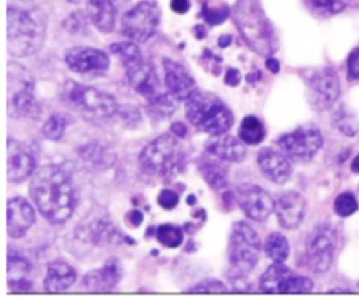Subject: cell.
I'll use <instances>...</instances> for the list:
<instances>
[{
	"mask_svg": "<svg viewBox=\"0 0 359 302\" xmlns=\"http://www.w3.org/2000/svg\"><path fill=\"white\" fill-rule=\"evenodd\" d=\"M29 195L43 218L60 225L74 212L76 194L69 173L57 164L35 170L29 183Z\"/></svg>",
	"mask_w": 359,
	"mask_h": 302,
	"instance_id": "1",
	"label": "cell"
},
{
	"mask_svg": "<svg viewBox=\"0 0 359 302\" xmlns=\"http://www.w3.org/2000/svg\"><path fill=\"white\" fill-rule=\"evenodd\" d=\"M231 15L240 35L251 51L265 58L276 52L278 38L259 0H237Z\"/></svg>",
	"mask_w": 359,
	"mask_h": 302,
	"instance_id": "2",
	"label": "cell"
},
{
	"mask_svg": "<svg viewBox=\"0 0 359 302\" xmlns=\"http://www.w3.org/2000/svg\"><path fill=\"white\" fill-rule=\"evenodd\" d=\"M45 34L46 24L39 13L8 6L7 49L11 56L25 58L36 53L43 45Z\"/></svg>",
	"mask_w": 359,
	"mask_h": 302,
	"instance_id": "3",
	"label": "cell"
},
{
	"mask_svg": "<svg viewBox=\"0 0 359 302\" xmlns=\"http://www.w3.org/2000/svg\"><path fill=\"white\" fill-rule=\"evenodd\" d=\"M185 115L196 129L210 135L226 133L234 124L231 110L209 91L196 90L185 100Z\"/></svg>",
	"mask_w": 359,
	"mask_h": 302,
	"instance_id": "4",
	"label": "cell"
},
{
	"mask_svg": "<svg viewBox=\"0 0 359 302\" xmlns=\"http://www.w3.org/2000/svg\"><path fill=\"white\" fill-rule=\"evenodd\" d=\"M174 133H163L150 140L139 155L140 167L158 177H174L184 169L185 152Z\"/></svg>",
	"mask_w": 359,
	"mask_h": 302,
	"instance_id": "5",
	"label": "cell"
},
{
	"mask_svg": "<svg viewBox=\"0 0 359 302\" xmlns=\"http://www.w3.org/2000/svg\"><path fill=\"white\" fill-rule=\"evenodd\" d=\"M62 100L66 105L88 118H109L119 110L115 97L109 93L73 80L65 83Z\"/></svg>",
	"mask_w": 359,
	"mask_h": 302,
	"instance_id": "6",
	"label": "cell"
},
{
	"mask_svg": "<svg viewBox=\"0 0 359 302\" xmlns=\"http://www.w3.org/2000/svg\"><path fill=\"white\" fill-rule=\"evenodd\" d=\"M259 254L261 240L255 229L244 221L233 223L227 243L231 277H244L248 274L258 263Z\"/></svg>",
	"mask_w": 359,
	"mask_h": 302,
	"instance_id": "7",
	"label": "cell"
},
{
	"mask_svg": "<svg viewBox=\"0 0 359 302\" xmlns=\"http://www.w3.org/2000/svg\"><path fill=\"white\" fill-rule=\"evenodd\" d=\"M7 80L8 115L17 118H38L41 108L34 96V79L31 73L24 66L15 62H10Z\"/></svg>",
	"mask_w": 359,
	"mask_h": 302,
	"instance_id": "8",
	"label": "cell"
},
{
	"mask_svg": "<svg viewBox=\"0 0 359 302\" xmlns=\"http://www.w3.org/2000/svg\"><path fill=\"white\" fill-rule=\"evenodd\" d=\"M161 20V8L154 0H142L128 10L121 21L122 34L133 42L150 39Z\"/></svg>",
	"mask_w": 359,
	"mask_h": 302,
	"instance_id": "9",
	"label": "cell"
},
{
	"mask_svg": "<svg viewBox=\"0 0 359 302\" xmlns=\"http://www.w3.org/2000/svg\"><path fill=\"white\" fill-rule=\"evenodd\" d=\"M280 152L293 162H309L323 146V135L316 125L306 124L282 135L278 140Z\"/></svg>",
	"mask_w": 359,
	"mask_h": 302,
	"instance_id": "10",
	"label": "cell"
},
{
	"mask_svg": "<svg viewBox=\"0 0 359 302\" xmlns=\"http://www.w3.org/2000/svg\"><path fill=\"white\" fill-rule=\"evenodd\" d=\"M313 289V281L294 274L283 261H273L259 278V291L264 294H306Z\"/></svg>",
	"mask_w": 359,
	"mask_h": 302,
	"instance_id": "11",
	"label": "cell"
},
{
	"mask_svg": "<svg viewBox=\"0 0 359 302\" xmlns=\"http://www.w3.org/2000/svg\"><path fill=\"white\" fill-rule=\"evenodd\" d=\"M337 237L330 225L316 226L306 242V264L314 273H324L330 268L335 250Z\"/></svg>",
	"mask_w": 359,
	"mask_h": 302,
	"instance_id": "12",
	"label": "cell"
},
{
	"mask_svg": "<svg viewBox=\"0 0 359 302\" xmlns=\"http://www.w3.org/2000/svg\"><path fill=\"white\" fill-rule=\"evenodd\" d=\"M309 90V103L316 110L330 108L339 96V80L330 67H321L310 72L306 77Z\"/></svg>",
	"mask_w": 359,
	"mask_h": 302,
	"instance_id": "13",
	"label": "cell"
},
{
	"mask_svg": "<svg viewBox=\"0 0 359 302\" xmlns=\"http://www.w3.org/2000/svg\"><path fill=\"white\" fill-rule=\"evenodd\" d=\"M236 201L241 211L255 222H264L275 211V201L271 194L257 184L238 185Z\"/></svg>",
	"mask_w": 359,
	"mask_h": 302,
	"instance_id": "14",
	"label": "cell"
},
{
	"mask_svg": "<svg viewBox=\"0 0 359 302\" xmlns=\"http://www.w3.org/2000/svg\"><path fill=\"white\" fill-rule=\"evenodd\" d=\"M36 155L34 149L22 142L7 139V180L22 183L35 173Z\"/></svg>",
	"mask_w": 359,
	"mask_h": 302,
	"instance_id": "15",
	"label": "cell"
},
{
	"mask_svg": "<svg viewBox=\"0 0 359 302\" xmlns=\"http://www.w3.org/2000/svg\"><path fill=\"white\" fill-rule=\"evenodd\" d=\"M65 62L70 70L79 74H104L109 67L108 55L91 46H74L66 51Z\"/></svg>",
	"mask_w": 359,
	"mask_h": 302,
	"instance_id": "16",
	"label": "cell"
},
{
	"mask_svg": "<svg viewBox=\"0 0 359 302\" xmlns=\"http://www.w3.org/2000/svg\"><path fill=\"white\" fill-rule=\"evenodd\" d=\"M163 69L165 87L168 93L174 96L178 101L188 100L198 90L194 77L180 62L172 60L170 58H164Z\"/></svg>",
	"mask_w": 359,
	"mask_h": 302,
	"instance_id": "17",
	"label": "cell"
},
{
	"mask_svg": "<svg viewBox=\"0 0 359 302\" xmlns=\"http://www.w3.org/2000/svg\"><path fill=\"white\" fill-rule=\"evenodd\" d=\"M123 275L122 264L118 258H108L101 268H95L83 277L81 285L91 292H109L121 281Z\"/></svg>",
	"mask_w": 359,
	"mask_h": 302,
	"instance_id": "18",
	"label": "cell"
},
{
	"mask_svg": "<svg viewBox=\"0 0 359 302\" xmlns=\"http://www.w3.org/2000/svg\"><path fill=\"white\" fill-rule=\"evenodd\" d=\"M275 215L283 229H296L306 214V199L297 191H286L275 201Z\"/></svg>",
	"mask_w": 359,
	"mask_h": 302,
	"instance_id": "19",
	"label": "cell"
},
{
	"mask_svg": "<svg viewBox=\"0 0 359 302\" xmlns=\"http://www.w3.org/2000/svg\"><path fill=\"white\" fill-rule=\"evenodd\" d=\"M257 164L265 178L275 184H285L292 176L290 159L271 147H262L257 155Z\"/></svg>",
	"mask_w": 359,
	"mask_h": 302,
	"instance_id": "20",
	"label": "cell"
},
{
	"mask_svg": "<svg viewBox=\"0 0 359 302\" xmlns=\"http://www.w3.org/2000/svg\"><path fill=\"white\" fill-rule=\"evenodd\" d=\"M35 222V211L22 197H14L7 202V233L13 239L22 237Z\"/></svg>",
	"mask_w": 359,
	"mask_h": 302,
	"instance_id": "21",
	"label": "cell"
},
{
	"mask_svg": "<svg viewBox=\"0 0 359 302\" xmlns=\"http://www.w3.org/2000/svg\"><path fill=\"white\" fill-rule=\"evenodd\" d=\"M130 87L147 101L160 94V81L156 70L144 59L125 69Z\"/></svg>",
	"mask_w": 359,
	"mask_h": 302,
	"instance_id": "22",
	"label": "cell"
},
{
	"mask_svg": "<svg viewBox=\"0 0 359 302\" xmlns=\"http://www.w3.org/2000/svg\"><path fill=\"white\" fill-rule=\"evenodd\" d=\"M205 150L227 163H241L247 155L244 142L227 133L212 135L205 145Z\"/></svg>",
	"mask_w": 359,
	"mask_h": 302,
	"instance_id": "23",
	"label": "cell"
},
{
	"mask_svg": "<svg viewBox=\"0 0 359 302\" xmlns=\"http://www.w3.org/2000/svg\"><path fill=\"white\" fill-rule=\"evenodd\" d=\"M29 273H31L29 261L14 249H10L8 257H7V282H8L10 291L13 292L31 291L32 282L29 280Z\"/></svg>",
	"mask_w": 359,
	"mask_h": 302,
	"instance_id": "24",
	"label": "cell"
},
{
	"mask_svg": "<svg viewBox=\"0 0 359 302\" xmlns=\"http://www.w3.org/2000/svg\"><path fill=\"white\" fill-rule=\"evenodd\" d=\"M198 170L205 181L213 190L226 188L229 184V166L227 162L210 155L205 150L196 160Z\"/></svg>",
	"mask_w": 359,
	"mask_h": 302,
	"instance_id": "25",
	"label": "cell"
},
{
	"mask_svg": "<svg viewBox=\"0 0 359 302\" xmlns=\"http://www.w3.org/2000/svg\"><path fill=\"white\" fill-rule=\"evenodd\" d=\"M76 270L70 264L62 260H55L46 267L43 289L46 292H63L67 291L76 282Z\"/></svg>",
	"mask_w": 359,
	"mask_h": 302,
	"instance_id": "26",
	"label": "cell"
},
{
	"mask_svg": "<svg viewBox=\"0 0 359 302\" xmlns=\"http://www.w3.org/2000/svg\"><path fill=\"white\" fill-rule=\"evenodd\" d=\"M87 15L100 32H111L115 28L116 8L112 0H87Z\"/></svg>",
	"mask_w": 359,
	"mask_h": 302,
	"instance_id": "27",
	"label": "cell"
},
{
	"mask_svg": "<svg viewBox=\"0 0 359 302\" xmlns=\"http://www.w3.org/2000/svg\"><path fill=\"white\" fill-rule=\"evenodd\" d=\"M238 138L250 146L261 143L265 138V126L255 115H245L238 126Z\"/></svg>",
	"mask_w": 359,
	"mask_h": 302,
	"instance_id": "28",
	"label": "cell"
},
{
	"mask_svg": "<svg viewBox=\"0 0 359 302\" xmlns=\"http://www.w3.org/2000/svg\"><path fill=\"white\" fill-rule=\"evenodd\" d=\"M264 251L272 261H285L289 257V242L280 232H272L265 239Z\"/></svg>",
	"mask_w": 359,
	"mask_h": 302,
	"instance_id": "29",
	"label": "cell"
},
{
	"mask_svg": "<svg viewBox=\"0 0 359 302\" xmlns=\"http://www.w3.org/2000/svg\"><path fill=\"white\" fill-rule=\"evenodd\" d=\"M111 52L121 60L123 67L133 66L135 63L143 60V55L133 41H123V42H115L109 45Z\"/></svg>",
	"mask_w": 359,
	"mask_h": 302,
	"instance_id": "30",
	"label": "cell"
},
{
	"mask_svg": "<svg viewBox=\"0 0 359 302\" xmlns=\"http://www.w3.org/2000/svg\"><path fill=\"white\" fill-rule=\"evenodd\" d=\"M175 101L178 100L170 93H160L147 101V111L154 119H164L175 111Z\"/></svg>",
	"mask_w": 359,
	"mask_h": 302,
	"instance_id": "31",
	"label": "cell"
},
{
	"mask_svg": "<svg viewBox=\"0 0 359 302\" xmlns=\"http://www.w3.org/2000/svg\"><path fill=\"white\" fill-rule=\"evenodd\" d=\"M202 17L203 20L210 24V25H219L223 21L227 20V17L230 15V8L226 3L217 1V0H206L202 4Z\"/></svg>",
	"mask_w": 359,
	"mask_h": 302,
	"instance_id": "32",
	"label": "cell"
},
{
	"mask_svg": "<svg viewBox=\"0 0 359 302\" xmlns=\"http://www.w3.org/2000/svg\"><path fill=\"white\" fill-rule=\"evenodd\" d=\"M156 239L163 246L174 249L182 243L184 233H182V229L178 226H174L170 223H163V225L157 226V229H156Z\"/></svg>",
	"mask_w": 359,
	"mask_h": 302,
	"instance_id": "33",
	"label": "cell"
},
{
	"mask_svg": "<svg viewBox=\"0 0 359 302\" xmlns=\"http://www.w3.org/2000/svg\"><path fill=\"white\" fill-rule=\"evenodd\" d=\"M355 0H304L306 6L321 15H331L342 11L346 6L352 4Z\"/></svg>",
	"mask_w": 359,
	"mask_h": 302,
	"instance_id": "34",
	"label": "cell"
},
{
	"mask_svg": "<svg viewBox=\"0 0 359 302\" xmlns=\"http://www.w3.org/2000/svg\"><path fill=\"white\" fill-rule=\"evenodd\" d=\"M67 118L66 115L63 114H53L50 115L43 126H42V135L48 139V140H60L63 133H65V129H66V125H67Z\"/></svg>",
	"mask_w": 359,
	"mask_h": 302,
	"instance_id": "35",
	"label": "cell"
},
{
	"mask_svg": "<svg viewBox=\"0 0 359 302\" xmlns=\"http://www.w3.org/2000/svg\"><path fill=\"white\" fill-rule=\"evenodd\" d=\"M356 209H358V201L351 192H342L334 201V211L342 218L352 215Z\"/></svg>",
	"mask_w": 359,
	"mask_h": 302,
	"instance_id": "36",
	"label": "cell"
},
{
	"mask_svg": "<svg viewBox=\"0 0 359 302\" xmlns=\"http://www.w3.org/2000/svg\"><path fill=\"white\" fill-rule=\"evenodd\" d=\"M188 292L191 294H224L227 292L226 285L215 278H208L203 280L202 282L194 285L192 288L188 289Z\"/></svg>",
	"mask_w": 359,
	"mask_h": 302,
	"instance_id": "37",
	"label": "cell"
},
{
	"mask_svg": "<svg viewBox=\"0 0 359 302\" xmlns=\"http://www.w3.org/2000/svg\"><path fill=\"white\" fill-rule=\"evenodd\" d=\"M157 202L163 209H174L180 202V195L171 188H163L157 197Z\"/></svg>",
	"mask_w": 359,
	"mask_h": 302,
	"instance_id": "38",
	"label": "cell"
},
{
	"mask_svg": "<svg viewBox=\"0 0 359 302\" xmlns=\"http://www.w3.org/2000/svg\"><path fill=\"white\" fill-rule=\"evenodd\" d=\"M348 77L351 80L359 79V48H355L348 58Z\"/></svg>",
	"mask_w": 359,
	"mask_h": 302,
	"instance_id": "39",
	"label": "cell"
},
{
	"mask_svg": "<svg viewBox=\"0 0 359 302\" xmlns=\"http://www.w3.org/2000/svg\"><path fill=\"white\" fill-rule=\"evenodd\" d=\"M84 27V18L80 11H74L69 15V18L65 21V28L70 32H80V29Z\"/></svg>",
	"mask_w": 359,
	"mask_h": 302,
	"instance_id": "40",
	"label": "cell"
},
{
	"mask_svg": "<svg viewBox=\"0 0 359 302\" xmlns=\"http://www.w3.org/2000/svg\"><path fill=\"white\" fill-rule=\"evenodd\" d=\"M240 80H241V74H240V72L237 69H233V67L227 69V72L224 74V83L227 86L234 87V86H237L240 83Z\"/></svg>",
	"mask_w": 359,
	"mask_h": 302,
	"instance_id": "41",
	"label": "cell"
},
{
	"mask_svg": "<svg viewBox=\"0 0 359 302\" xmlns=\"http://www.w3.org/2000/svg\"><path fill=\"white\" fill-rule=\"evenodd\" d=\"M191 3L189 0H171V8L177 14H184L189 10Z\"/></svg>",
	"mask_w": 359,
	"mask_h": 302,
	"instance_id": "42",
	"label": "cell"
},
{
	"mask_svg": "<svg viewBox=\"0 0 359 302\" xmlns=\"http://www.w3.org/2000/svg\"><path fill=\"white\" fill-rule=\"evenodd\" d=\"M171 132L177 136V138H180V139H184L185 136H187V126H185V124L184 122H181V121H175V122H172L171 124Z\"/></svg>",
	"mask_w": 359,
	"mask_h": 302,
	"instance_id": "43",
	"label": "cell"
},
{
	"mask_svg": "<svg viewBox=\"0 0 359 302\" xmlns=\"http://www.w3.org/2000/svg\"><path fill=\"white\" fill-rule=\"evenodd\" d=\"M128 222H129V225L130 226H135V228H137L142 222H143V214L140 212V211H137V209H132L129 214H128Z\"/></svg>",
	"mask_w": 359,
	"mask_h": 302,
	"instance_id": "44",
	"label": "cell"
},
{
	"mask_svg": "<svg viewBox=\"0 0 359 302\" xmlns=\"http://www.w3.org/2000/svg\"><path fill=\"white\" fill-rule=\"evenodd\" d=\"M265 66H266V67H268V69H269L272 73H278V72H279V69H280L279 60H278V59H275V58H272V56L266 58Z\"/></svg>",
	"mask_w": 359,
	"mask_h": 302,
	"instance_id": "45",
	"label": "cell"
},
{
	"mask_svg": "<svg viewBox=\"0 0 359 302\" xmlns=\"http://www.w3.org/2000/svg\"><path fill=\"white\" fill-rule=\"evenodd\" d=\"M194 34H195V37H196L198 39H203V38L206 37V29H205L203 25H195Z\"/></svg>",
	"mask_w": 359,
	"mask_h": 302,
	"instance_id": "46",
	"label": "cell"
},
{
	"mask_svg": "<svg viewBox=\"0 0 359 302\" xmlns=\"http://www.w3.org/2000/svg\"><path fill=\"white\" fill-rule=\"evenodd\" d=\"M220 48H227L231 44V35H222L217 41Z\"/></svg>",
	"mask_w": 359,
	"mask_h": 302,
	"instance_id": "47",
	"label": "cell"
},
{
	"mask_svg": "<svg viewBox=\"0 0 359 302\" xmlns=\"http://www.w3.org/2000/svg\"><path fill=\"white\" fill-rule=\"evenodd\" d=\"M351 169H352V171H355V173H358V174H359V155L353 159Z\"/></svg>",
	"mask_w": 359,
	"mask_h": 302,
	"instance_id": "48",
	"label": "cell"
},
{
	"mask_svg": "<svg viewBox=\"0 0 359 302\" xmlns=\"http://www.w3.org/2000/svg\"><path fill=\"white\" fill-rule=\"evenodd\" d=\"M195 201H196V199H195V195H188V198H187V202H188V204L194 205Z\"/></svg>",
	"mask_w": 359,
	"mask_h": 302,
	"instance_id": "49",
	"label": "cell"
},
{
	"mask_svg": "<svg viewBox=\"0 0 359 302\" xmlns=\"http://www.w3.org/2000/svg\"><path fill=\"white\" fill-rule=\"evenodd\" d=\"M67 1H70V3H80L81 0H67Z\"/></svg>",
	"mask_w": 359,
	"mask_h": 302,
	"instance_id": "50",
	"label": "cell"
}]
</instances>
